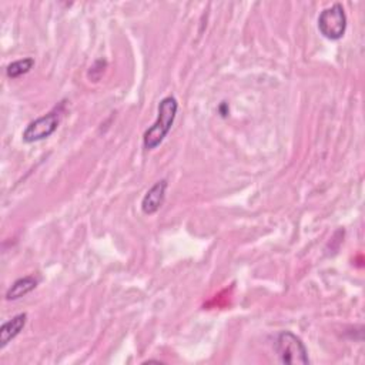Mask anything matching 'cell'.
Here are the masks:
<instances>
[{
    "mask_svg": "<svg viewBox=\"0 0 365 365\" xmlns=\"http://www.w3.org/2000/svg\"><path fill=\"white\" fill-rule=\"evenodd\" d=\"M318 30L328 40H339L346 30V14L341 3L324 9L318 16Z\"/></svg>",
    "mask_w": 365,
    "mask_h": 365,
    "instance_id": "3957f363",
    "label": "cell"
},
{
    "mask_svg": "<svg viewBox=\"0 0 365 365\" xmlns=\"http://www.w3.org/2000/svg\"><path fill=\"white\" fill-rule=\"evenodd\" d=\"M36 287H37V279L34 277L27 275V277L19 278L6 291V299L7 301H16V299L27 295L29 292H31Z\"/></svg>",
    "mask_w": 365,
    "mask_h": 365,
    "instance_id": "52a82bcc",
    "label": "cell"
},
{
    "mask_svg": "<svg viewBox=\"0 0 365 365\" xmlns=\"http://www.w3.org/2000/svg\"><path fill=\"white\" fill-rule=\"evenodd\" d=\"M168 182L167 180H158L143 197L141 200V211L145 215H153L155 214L161 205L164 204L165 200V191H167Z\"/></svg>",
    "mask_w": 365,
    "mask_h": 365,
    "instance_id": "5b68a950",
    "label": "cell"
},
{
    "mask_svg": "<svg viewBox=\"0 0 365 365\" xmlns=\"http://www.w3.org/2000/svg\"><path fill=\"white\" fill-rule=\"evenodd\" d=\"M60 113L57 110L50 111L27 124L21 137L24 143H36L50 137L58 127Z\"/></svg>",
    "mask_w": 365,
    "mask_h": 365,
    "instance_id": "277c9868",
    "label": "cell"
},
{
    "mask_svg": "<svg viewBox=\"0 0 365 365\" xmlns=\"http://www.w3.org/2000/svg\"><path fill=\"white\" fill-rule=\"evenodd\" d=\"M275 351L279 358V362L282 364H291V365L309 364L308 351L304 342L299 339V336H297L289 331H282L278 334L275 341Z\"/></svg>",
    "mask_w": 365,
    "mask_h": 365,
    "instance_id": "7a4b0ae2",
    "label": "cell"
},
{
    "mask_svg": "<svg viewBox=\"0 0 365 365\" xmlns=\"http://www.w3.org/2000/svg\"><path fill=\"white\" fill-rule=\"evenodd\" d=\"M27 322V314H17L0 327V348H4L13 338H16Z\"/></svg>",
    "mask_w": 365,
    "mask_h": 365,
    "instance_id": "8992f818",
    "label": "cell"
},
{
    "mask_svg": "<svg viewBox=\"0 0 365 365\" xmlns=\"http://www.w3.org/2000/svg\"><path fill=\"white\" fill-rule=\"evenodd\" d=\"M33 66H34V58H31V57H26V58L11 61L6 67V76L9 78H17V77L29 73L33 68Z\"/></svg>",
    "mask_w": 365,
    "mask_h": 365,
    "instance_id": "ba28073f",
    "label": "cell"
},
{
    "mask_svg": "<svg viewBox=\"0 0 365 365\" xmlns=\"http://www.w3.org/2000/svg\"><path fill=\"white\" fill-rule=\"evenodd\" d=\"M157 110H158L157 120L150 128L144 131V135H143V145L145 150L157 148L163 143V140L167 137L178 111V101L175 97L167 96L158 103Z\"/></svg>",
    "mask_w": 365,
    "mask_h": 365,
    "instance_id": "6da1fadb",
    "label": "cell"
}]
</instances>
